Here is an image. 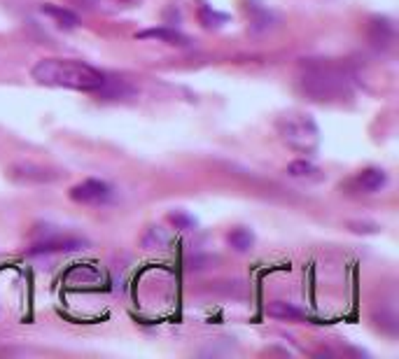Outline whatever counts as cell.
Wrapping results in <instances>:
<instances>
[{
    "mask_svg": "<svg viewBox=\"0 0 399 359\" xmlns=\"http://www.w3.org/2000/svg\"><path fill=\"white\" fill-rule=\"evenodd\" d=\"M33 79L42 87H64L75 91L103 89L105 75L94 66L75 59H42L33 66Z\"/></svg>",
    "mask_w": 399,
    "mask_h": 359,
    "instance_id": "6da1fadb",
    "label": "cell"
},
{
    "mask_svg": "<svg viewBox=\"0 0 399 359\" xmlns=\"http://www.w3.org/2000/svg\"><path fill=\"white\" fill-rule=\"evenodd\" d=\"M299 84L304 94L318 103H334L350 96V79L346 68L336 61H306L301 64Z\"/></svg>",
    "mask_w": 399,
    "mask_h": 359,
    "instance_id": "7a4b0ae2",
    "label": "cell"
},
{
    "mask_svg": "<svg viewBox=\"0 0 399 359\" xmlns=\"http://www.w3.org/2000/svg\"><path fill=\"white\" fill-rule=\"evenodd\" d=\"M276 131L285 145L301 154L316 152L318 145H320V131H318L316 122L304 112H285L276 119Z\"/></svg>",
    "mask_w": 399,
    "mask_h": 359,
    "instance_id": "3957f363",
    "label": "cell"
},
{
    "mask_svg": "<svg viewBox=\"0 0 399 359\" xmlns=\"http://www.w3.org/2000/svg\"><path fill=\"white\" fill-rule=\"evenodd\" d=\"M110 196H112L110 185H105L101 180H84L70 189V198L82 205H101L110 201Z\"/></svg>",
    "mask_w": 399,
    "mask_h": 359,
    "instance_id": "277c9868",
    "label": "cell"
},
{
    "mask_svg": "<svg viewBox=\"0 0 399 359\" xmlns=\"http://www.w3.org/2000/svg\"><path fill=\"white\" fill-rule=\"evenodd\" d=\"M8 175L10 180L19 182V185H47V182H54L59 178L49 168L38 166V163H14V166H10Z\"/></svg>",
    "mask_w": 399,
    "mask_h": 359,
    "instance_id": "5b68a950",
    "label": "cell"
},
{
    "mask_svg": "<svg viewBox=\"0 0 399 359\" xmlns=\"http://www.w3.org/2000/svg\"><path fill=\"white\" fill-rule=\"evenodd\" d=\"M87 248V241L75 236H66V238H44L33 245L28 250V254H59V252H75V250Z\"/></svg>",
    "mask_w": 399,
    "mask_h": 359,
    "instance_id": "8992f818",
    "label": "cell"
},
{
    "mask_svg": "<svg viewBox=\"0 0 399 359\" xmlns=\"http://www.w3.org/2000/svg\"><path fill=\"white\" fill-rule=\"evenodd\" d=\"M136 38H138V40H157V42L175 44V47H187V44H190V38L182 36L180 31H175V28H168V26L147 28V31H140Z\"/></svg>",
    "mask_w": 399,
    "mask_h": 359,
    "instance_id": "52a82bcc",
    "label": "cell"
},
{
    "mask_svg": "<svg viewBox=\"0 0 399 359\" xmlns=\"http://www.w3.org/2000/svg\"><path fill=\"white\" fill-rule=\"evenodd\" d=\"M369 38H372L376 47L387 49L392 44V40H395V26L387 19H372V24H369Z\"/></svg>",
    "mask_w": 399,
    "mask_h": 359,
    "instance_id": "ba28073f",
    "label": "cell"
},
{
    "mask_svg": "<svg viewBox=\"0 0 399 359\" xmlns=\"http://www.w3.org/2000/svg\"><path fill=\"white\" fill-rule=\"evenodd\" d=\"M357 185H360L362 191L367 194H376L381 189H385L387 185V173L383 168H367L362 170L360 175H357Z\"/></svg>",
    "mask_w": 399,
    "mask_h": 359,
    "instance_id": "9c48e42d",
    "label": "cell"
},
{
    "mask_svg": "<svg viewBox=\"0 0 399 359\" xmlns=\"http://www.w3.org/2000/svg\"><path fill=\"white\" fill-rule=\"evenodd\" d=\"M40 12L52 16V19L59 24L61 28H77L79 26V16L75 12H70L68 8H61V5H52V3H44L42 8H40Z\"/></svg>",
    "mask_w": 399,
    "mask_h": 359,
    "instance_id": "30bf717a",
    "label": "cell"
},
{
    "mask_svg": "<svg viewBox=\"0 0 399 359\" xmlns=\"http://www.w3.org/2000/svg\"><path fill=\"white\" fill-rule=\"evenodd\" d=\"M271 317H278V320H306V313L299 310L292 304H285V301H273V304L266 308Z\"/></svg>",
    "mask_w": 399,
    "mask_h": 359,
    "instance_id": "8fae6325",
    "label": "cell"
},
{
    "mask_svg": "<svg viewBox=\"0 0 399 359\" xmlns=\"http://www.w3.org/2000/svg\"><path fill=\"white\" fill-rule=\"evenodd\" d=\"M227 241H229V245L236 252H248L255 245V233L250 229H245V226H238V229H233L229 236H227Z\"/></svg>",
    "mask_w": 399,
    "mask_h": 359,
    "instance_id": "7c38bea8",
    "label": "cell"
},
{
    "mask_svg": "<svg viewBox=\"0 0 399 359\" xmlns=\"http://www.w3.org/2000/svg\"><path fill=\"white\" fill-rule=\"evenodd\" d=\"M318 173H320V170L313 166L311 161H306V159H296V161H292L287 166V175H289V178L311 180V178H318Z\"/></svg>",
    "mask_w": 399,
    "mask_h": 359,
    "instance_id": "4fadbf2b",
    "label": "cell"
},
{
    "mask_svg": "<svg viewBox=\"0 0 399 359\" xmlns=\"http://www.w3.org/2000/svg\"><path fill=\"white\" fill-rule=\"evenodd\" d=\"M168 243H170V236L162 229V226H152V229L145 233V238H142V245H145L147 250L166 248Z\"/></svg>",
    "mask_w": 399,
    "mask_h": 359,
    "instance_id": "5bb4252c",
    "label": "cell"
},
{
    "mask_svg": "<svg viewBox=\"0 0 399 359\" xmlns=\"http://www.w3.org/2000/svg\"><path fill=\"white\" fill-rule=\"evenodd\" d=\"M198 19H201V24L206 28H218L222 24H227L229 21V14H222V12H215V10L210 8H201V12H198Z\"/></svg>",
    "mask_w": 399,
    "mask_h": 359,
    "instance_id": "9a60e30c",
    "label": "cell"
},
{
    "mask_svg": "<svg viewBox=\"0 0 399 359\" xmlns=\"http://www.w3.org/2000/svg\"><path fill=\"white\" fill-rule=\"evenodd\" d=\"M168 220H170V224H173L175 229H180V231H192L194 226H196V220H194L192 215H187V213H170Z\"/></svg>",
    "mask_w": 399,
    "mask_h": 359,
    "instance_id": "2e32d148",
    "label": "cell"
},
{
    "mask_svg": "<svg viewBox=\"0 0 399 359\" xmlns=\"http://www.w3.org/2000/svg\"><path fill=\"white\" fill-rule=\"evenodd\" d=\"M124 3H133V0H124Z\"/></svg>",
    "mask_w": 399,
    "mask_h": 359,
    "instance_id": "e0dca14e",
    "label": "cell"
}]
</instances>
